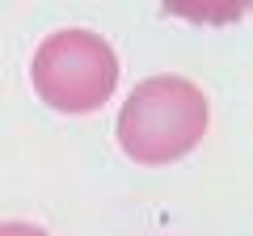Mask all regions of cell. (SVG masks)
<instances>
[{"mask_svg": "<svg viewBox=\"0 0 253 236\" xmlns=\"http://www.w3.org/2000/svg\"><path fill=\"white\" fill-rule=\"evenodd\" d=\"M207 97L186 76H148L118 110V144L139 164H169L199 148L207 135Z\"/></svg>", "mask_w": 253, "mask_h": 236, "instance_id": "6da1fadb", "label": "cell"}, {"mask_svg": "<svg viewBox=\"0 0 253 236\" xmlns=\"http://www.w3.org/2000/svg\"><path fill=\"white\" fill-rule=\"evenodd\" d=\"M30 80L46 106L63 114H89L118 89V55L93 30H55L30 59Z\"/></svg>", "mask_w": 253, "mask_h": 236, "instance_id": "7a4b0ae2", "label": "cell"}, {"mask_svg": "<svg viewBox=\"0 0 253 236\" xmlns=\"http://www.w3.org/2000/svg\"><path fill=\"white\" fill-rule=\"evenodd\" d=\"M0 236H51V232H42L38 224H21V219H9V224H0Z\"/></svg>", "mask_w": 253, "mask_h": 236, "instance_id": "3957f363", "label": "cell"}]
</instances>
